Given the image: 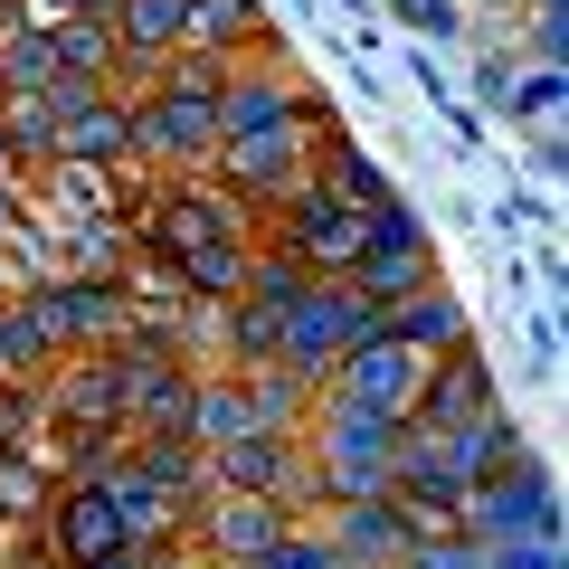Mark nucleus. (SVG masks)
<instances>
[{
	"label": "nucleus",
	"instance_id": "nucleus-1",
	"mask_svg": "<svg viewBox=\"0 0 569 569\" xmlns=\"http://www.w3.org/2000/svg\"><path fill=\"white\" fill-rule=\"evenodd\" d=\"M370 332H380V305H361L342 276H305V284H295V305H284L276 361L295 370V380H332V361H342L351 342H370Z\"/></svg>",
	"mask_w": 569,
	"mask_h": 569
},
{
	"label": "nucleus",
	"instance_id": "nucleus-3",
	"mask_svg": "<svg viewBox=\"0 0 569 569\" xmlns=\"http://www.w3.org/2000/svg\"><path fill=\"white\" fill-rule=\"evenodd\" d=\"M305 456H295V427H238V437H219V447H209V485L219 493H295L305 485Z\"/></svg>",
	"mask_w": 569,
	"mask_h": 569
},
{
	"label": "nucleus",
	"instance_id": "nucleus-10",
	"mask_svg": "<svg viewBox=\"0 0 569 569\" xmlns=\"http://www.w3.org/2000/svg\"><path fill=\"white\" fill-rule=\"evenodd\" d=\"M190 531H209V550H228V560H266L284 531V503L276 493H219L209 522H190Z\"/></svg>",
	"mask_w": 569,
	"mask_h": 569
},
{
	"label": "nucleus",
	"instance_id": "nucleus-6",
	"mask_svg": "<svg viewBox=\"0 0 569 569\" xmlns=\"http://www.w3.org/2000/svg\"><path fill=\"white\" fill-rule=\"evenodd\" d=\"M418 380H427V361L408 342H389V332H370V342H351L342 361H332V389L361 399V408H380V418H408V408H418Z\"/></svg>",
	"mask_w": 569,
	"mask_h": 569
},
{
	"label": "nucleus",
	"instance_id": "nucleus-4",
	"mask_svg": "<svg viewBox=\"0 0 569 569\" xmlns=\"http://www.w3.org/2000/svg\"><path fill=\"white\" fill-rule=\"evenodd\" d=\"M114 550H133V541H123V512H114V493H104V475H86V485H67L58 503H48V560L58 569H96V560H114Z\"/></svg>",
	"mask_w": 569,
	"mask_h": 569
},
{
	"label": "nucleus",
	"instance_id": "nucleus-9",
	"mask_svg": "<svg viewBox=\"0 0 569 569\" xmlns=\"http://www.w3.org/2000/svg\"><path fill=\"white\" fill-rule=\"evenodd\" d=\"M427 276H437V257H427V238H370V247H361V266H351V295L389 313L399 295H418Z\"/></svg>",
	"mask_w": 569,
	"mask_h": 569
},
{
	"label": "nucleus",
	"instance_id": "nucleus-8",
	"mask_svg": "<svg viewBox=\"0 0 569 569\" xmlns=\"http://www.w3.org/2000/svg\"><path fill=\"white\" fill-rule=\"evenodd\" d=\"M380 332H389V342H408V351H418V361H437V351L475 342V332H466V305H456V295H447V284H437V276H427L418 295H399V305L380 313Z\"/></svg>",
	"mask_w": 569,
	"mask_h": 569
},
{
	"label": "nucleus",
	"instance_id": "nucleus-2",
	"mask_svg": "<svg viewBox=\"0 0 569 569\" xmlns=\"http://www.w3.org/2000/svg\"><path fill=\"white\" fill-rule=\"evenodd\" d=\"M209 181H228L247 209H276L305 190V123H266V133H219Z\"/></svg>",
	"mask_w": 569,
	"mask_h": 569
},
{
	"label": "nucleus",
	"instance_id": "nucleus-12",
	"mask_svg": "<svg viewBox=\"0 0 569 569\" xmlns=\"http://www.w3.org/2000/svg\"><path fill=\"white\" fill-rule=\"evenodd\" d=\"M39 569H58V560H39Z\"/></svg>",
	"mask_w": 569,
	"mask_h": 569
},
{
	"label": "nucleus",
	"instance_id": "nucleus-5",
	"mask_svg": "<svg viewBox=\"0 0 569 569\" xmlns=\"http://www.w3.org/2000/svg\"><path fill=\"white\" fill-rule=\"evenodd\" d=\"M39 162H133V104H123L114 86L58 104V114H48V152H39Z\"/></svg>",
	"mask_w": 569,
	"mask_h": 569
},
{
	"label": "nucleus",
	"instance_id": "nucleus-11",
	"mask_svg": "<svg viewBox=\"0 0 569 569\" xmlns=\"http://www.w3.org/2000/svg\"><path fill=\"white\" fill-rule=\"evenodd\" d=\"M0 20H20V29H67V20H114V0H0Z\"/></svg>",
	"mask_w": 569,
	"mask_h": 569
},
{
	"label": "nucleus",
	"instance_id": "nucleus-7",
	"mask_svg": "<svg viewBox=\"0 0 569 569\" xmlns=\"http://www.w3.org/2000/svg\"><path fill=\"white\" fill-rule=\"evenodd\" d=\"M181 48L190 58H266V10L257 0H181Z\"/></svg>",
	"mask_w": 569,
	"mask_h": 569
}]
</instances>
